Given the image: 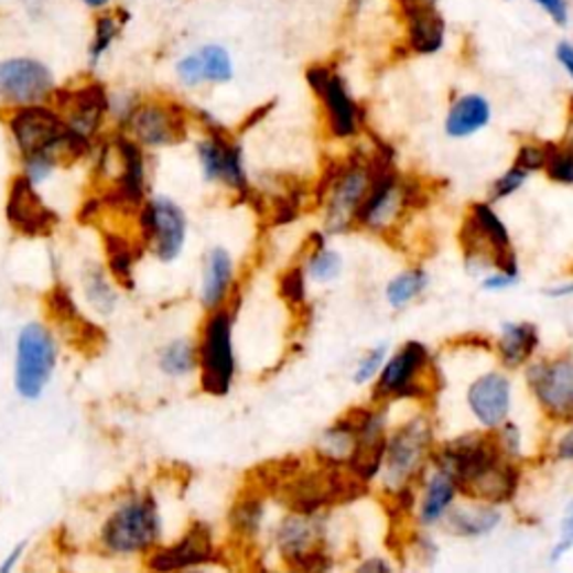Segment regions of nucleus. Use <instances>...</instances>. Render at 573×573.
Wrapping results in <instances>:
<instances>
[{"label": "nucleus", "mask_w": 573, "mask_h": 573, "mask_svg": "<svg viewBox=\"0 0 573 573\" xmlns=\"http://www.w3.org/2000/svg\"><path fill=\"white\" fill-rule=\"evenodd\" d=\"M425 284V275L421 271H408V273H401L399 278H394L388 286V301L390 305L394 307H401L406 305L408 301H412Z\"/></svg>", "instance_id": "obj_33"}, {"label": "nucleus", "mask_w": 573, "mask_h": 573, "mask_svg": "<svg viewBox=\"0 0 573 573\" xmlns=\"http://www.w3.org/2000/svg\"><path fill=\"white\" fill-rule=\"evenodd\" d=\"M197 162L206 182H220L238 193L249 191L242 143L229 139L220 128L208 126V134L197 143Z\"/></svg>", "instance_id": "obj_8"}, {"label": "nucleus", "mask_w": 573, "mask_h": 573, "mask_svg": "<svg viewBox=\"0 0 573 573\" xmlns=\"http://www.w3.org/2000/svg\"><path fill=\"white\" fill-rule=\"evenodd\" d=\"M499 516L490 509H466L453 516V527L462 536H482L497 525Z\"/></svg>", "instance_id": "obj_30"}, {"label": "nucleus", "mask_w": 573, "mask_h": 573, "mask_svg": "<svg viewBox=\"0 0 573 573\" xmlns=\"http://www.w3.org/2000/svg\"><path fill=\"white\" fill-rule=\"evenodd\" d=\"M372 186V162H349L336 175L329 186L327 204V231L340 234L352 220H356L358 208L366 202Z\"/></svg>", "instance_id": "obj_9"}, {"label": "nucleus", "mask_w": 573, "mask_h": 573, "mask_svg": "<svg viewBox=\"0 0 573 573\" xmlns=\"http://www.w3.org/2000/svg\"><path fill=\"white\" fill-rule=\"evenodd\" d=\"M139 147L166 149L184 141L188 134V119L184 108L175 104H137L123 123Z\"/></svg>", "instance_id": "obj_7"}, {"label": "nucleus", "mask_w": 573, "mask_h": 573, "mask_svg": "<svg viewBox=\"0 0 573 573\" xmlns=\"http://www.w3.org/2000/svg\"><path fill=\"white\" fill-rule=\"evenodd\" d=\"M121 23L115 17H101L95 25V39L90 45V67H97L104 54L110 50L115 39L119 36Z\"/></svg>", "instance_id": "obj_34"}, {"label": "nucleus", "mask_w": 573, "mask_h": 573, "mask_svg": "<svg viewBox=\"0 0 573 573\" xmlns=\"http://www.w3.org/2000/svg\"><path fill=\"white\" fill-rule=\"evenodd\" d=\"M531 3L558 28L569 25L571 0H531Z\"/></svg>", "instance_id": "obj_37"}, {"label": "nucleus", "mask_w": 573, "mask_h": 573, "mask_svg": "<svg viewBox=\"0 0 573 573\" xmlns=\"http://www.w3.org/2000/svg\"><path fill=\"white\" fill-rule=\"evenodd\" d=\"M457 484L466 495L497 505V501H507L516 493L518 473L513 466L501 464V460H495L488 466L475 471L473 475L460 479Z\"/></svg>", "instance_id": "obj_19"}, {"label": "nucleus", "mask_w": 573, "mask_h": 573, "mask_svg": "<svg viewBox=\"0 0 573 573\" xmlns=\"http://www.w3.org/2000/svg\"><path fill=\"white\" fill-rule=\"evenodd\" d=\"M525 177H527V171H522L520 166L513 169V171H509L505 177H501V180L495 184L493 197H495V199L507 197L509 193H513L516 188H520V186L525 184Z\"/></svg>", "instance_id": "obj_41"}, {"label": "nucleus", "mask_w": 573, "mask_h": 573, "mask_svg": "<svg viewBox=\"0 0 573 573\" xmlns=\"http://www.w3.org/2000/svg\"><path fill=\"white\" fill-rule=\"evenodd\" d=\"M280 292H282V296L286 301L294 303V305L303 303V299H305V275H303V269L286 271L282 275V280H280Z\"/></svg>", "instance_id": "obj_38"}, {"label": "nucleus", "mask_w": 573, "mask_h": 573, "mask_svg": "<svg viewBox=\"0 0 573 573\" xmlns=\"http://www.w3.org/2000/svg\"><path fill=\"white\" fill-rule=\"evenodd\" d=\"M558 455H560L562 460H573V433H569V435L560 442Z\"/></svg>", "instance_id": "obj_47"}, {"label": "nucleus", "mask_w": 573, "mask_h": 573, "mask_svg": "<svg viewBox=\"0 0 573 573\" xmlns=\"http://www.w3.org/2000/svg\"><path fill=\"white\" fill-rule=\"evenodd\" d=\"M307 82L325 106L332 132L336 137H352L358 130V123H361V110L352 99L343 77L332 67L316 65L310 67Z\"/></svg>", "instance_id": "obj_11"}, {"label": "nucleus", "mask_w": 573, "mask_h": 573, "mask_svg": "<svg viewBox=\"0 0 573 573\" xmlns=\"http://www.w3.org/2000/svg\"><path fill=\"white\" fill-rule=\"evenodd\" d=\"M56 368V340L43 323H28L17 338V392L36 401L45 392Z\"/></svg>", "instance_id": "obj_4"}, {"label": "nucleus", "mask_w": 573, "mask_h": 573, "mask_svg": "<svg viewBox=\"0 0 573 573\" xmlns=\"http://www.w3.org/2000/svg\"><path fill=\"white\" fill-rule=\"evenodd\" d=\"M177 77H180V82H182L184 86H188V88H195V86H199V84L206 82V79H204V65H202L199 52L180 58V63H177Z\"/></svg>", "instance_id": "obj_36"}, {"label": "nucleus", "mask_w": 573, "mask_h": 573, "mask_svg": "<svg viewBox=\"0 0 573 573\" xmlns=\"http://www.w3.org/2000/svg\"><path fill=\"white\" fill-rule=\"evenodd\" d=\"M573 292V284H569V286H560V290H553L551 294L553 296H564V294H571Z\"/></svg>", "instance_id": "obj_50"}, {"label": "nucleus", "mask_w": 573, "mask_h": 573, "mask_svg": "<svg viewBox=\"0 0 573 573\" xmlns=\"http://www.w3.org/2000/svg\"><path fill=\"white\" fill-rule=\"evenodd\" d=\"M340 267H343L340 256L321 245L307 260V275L316 282H329L340 273Z\"/></svg>", "instance_id": "obj_32"}, {"label": "nucleus", "mask_w": 573, "mask_h": 573, "mask_svg": "<svg viewBox=\"0 0 573 573\" xmlns=\"http://www.w3.org/2000/svg\"><path fill=\"white\" fill-rule=\"evenodd\" d=\"M430 446V425L423 419H414L403 425L386 448L383 479L390 488H403L408 479L421 468L425 451Z\"/></svg>", "instance_id": "obj_12"}, {"label": "nucleus", "mask_w": 573, "mask_h": 573, "mask_svg": "<svg viewBox=\"0 0 573 573\" xmlns=\"http://www.w3.org/2000/svg\"><path fill=\"white\" fill-rule=\"evenodd\" d=\"M529 381L551 414L573 417V364L555 361L538 366L529 372Z\"/></svg>", "instance_id": "obj_17"}, {"label": "nucleus", "mask_w": 573, "mask_h": 573, "mask_svg": "<svg viewBox=\"0 0 573 573\" xmlns=\"http://www.w3.org/2000/svg\"><path fill=\"white\" fill-rule=\"evenodd\" d=\"M141 240L147 249L162 262L180 258L186 245L188 223L184 210L171 197H151L139 210Z\"/></svg>", "instance_id": "obj_5"}, {"label": "nucleus", "mask_w": 573, "mask_h": 573, "mask_svg": "<svg viewBox=\"0 0 573 573\" xmlns=\"http://www.w3.org/2000/svg\"><path fill=\"white\" fill-rule=\"evenodd\" d=\"M84 3L88 6V8H95V10H101V8H106L110 0H84Z\"/></svg>", "instance_id": "obj_48"}, {"label": "nucleus", "mask_w": 573, "mask_h": 573, "mask_svg": "<svg viewBox=\"0 0 573 573\" xmlns=\"http://www.w3.org/2000/svg\"><path fill=\"white\" fill-rule=\"evenodd\" d=\"M56 104L69 128L90 141L99 132L104 117L110 112V97L99 84L58 93Z\"/></svg>", "instance_id": "obj_14"}, {"label": "nucleus", "mask_w": 573, "mask_h": 573, "mask_svg": "<svg viewBox=\"0 0 573 573\" xmlns=\"http://www.w3.org/2000/svg\"><path fill=\"white\" fill-rule=\"evenodd\" d=\"M549 149L551 147H525L518 155V166L522 171H536V169H544L547 160H549Z\"/></svg>", "instance_id": "obj_40"}, {"label": "nucleus", "mask_w": 573, "mask_h": 573, "mask_svg": "<svg viewBox=\"0 0 573 573\" xmlns=\"http://www.w3.org/2000/svg\"><path fill=\"white\" fill-rule=\"evenodd\" d=\"M555 58L562 65V69L573 79V43L571 41H560L555 45Z\"/></svg>", "instance_id": "obj_43"}, {"label": "nucleus", "mask_w": 573, "mask_h": 573, "mask_svg": "<svg viewBox=\"0 0 573 573\" xmlns=\"http://www.w3.org/2000/svg\"><path fill=\"white\" fill-rule=\"evenodd\" d=\"M215 555L213 538L206 525L195 522L180 542L173 547H166L151 555L149 566L155 571H180V569H193L204 562H208Z\"/></svg>", "instance_id": "obj_18"}, {"label": "nucleus", "mask_w": 573, "mask_h": 573, "mask_svg": "<svg viewBox=\"0 0 573 573\" xmlns=\"http://www.w3.org/2000/svg\"><path fill=\"white\" fill-rule=\"evenodd\" d=\"M202 390L213 397H227L236 379L234 314L225 307L213 310L197 347Z\"/></svg>", "instance_id": "obj_3"}, {"label": "nucleus", "mask_w": 573, "mask_h": 573, "mask_svg": "<svg viewBox=\"0 0 573 573\" xmlns=\"http://www.w3.org/2000/svg\"><path fill=\"white\" fill-rule=\"evenodd\" d=\"M84 292L88 303L99 314H112L117 307V290L101 267H90L84 275Z\"/></svg>", "instance_id": "obj_28"}, {"label": "nucleus", "mask_w": 573, "mask_h": 573, "mask_svg": "<svg viewBox=\"0 0 573 573\" xmlns=\"http://www.w3.org/2000/svg\"><path fill=\"white\" fill-rule=\"evenodd\" d=\"M488 121L490 104L482 95H464L453 104L446 117V132L451 137H468L482 130Z\"/></svg>", "instance_id": "obj_23"}, {"label": "nucleus", "mask_w": 573, "mask_h": 573, "mask_svg": "<svg viewBox=\"0 0 573 573\" xmlns=\"http://www.w3.org/2000/svg\"><path fill=\"white\" fill-rule=\"evenodd\" d=\"M509 381L499 375L482 377L468 390V403L475 417L488 428H495L505 421L509 412Z\"/></svg>", "instance_id": "obj_21"}, {"label": "nucleus", "mask_w": 573, "mask_h": 573, "mask_svg": "<svg viewBox=\"0 0 573 573\" xmlns=\"http://www.w3.org/2000/svg\"><path fill=\"white\" fill-rule=\"evenodd\" d=\"M544 169L551 180L571 184L573 182V141L564 143V147H551Z\"/></svg>", "instance_id": "obj_35"}, {"label": "nucleus", "mask_w": 573, "mask_h": 573, "mask_svg": "<svg viewBox=\"0 0 573 573\" xmlns=\"http://www.w3.org/2000/svg\"><path fill=\"white\" fill-rule=\"evenodd\" d=\"M162 536V516L151 495H132L106 518L101 544L117 555L143 553L158 544Z\"/></svg>", "instance_id": "obj_2"}, {"label": "nucleus", "mask_w": 573, "mask_h": 573, "mask_svg": "<svg viewBox=\"0 0 573 573\" xmlns=\"http://www.w3.org/2000/svg\"><path fill=\"white\" fill-rule=\"evenodd\" d=\"M108 258H110V269L117 275V280L130 286L132 284L130 273H132V264H134L132 247L119 236H108Z\"/></svg>", "instance_id": "obj_31"}, {"label": "nucleus", "mask_w": 573, "mask_h": 573, "mask_svg": "<svg viewBox=\"0 0 573 573\" xmlns=\"http://www.w3.org/2000/svg\"><path fill=\"white\" fill-rule=\"evenodd\" d=\"M383 358H386V347H383V345L377 347V349H372L366 358H361V364H358L356 375H354V381H356V383L370 381V379L377 375V370L381 368Z\"/></svg>", "instance_id": "obj_39"}, {"label": "nucleus", "mask_w": 573, "mask_h": 573, "mask_svg": "<svg viewBox=\"0 0 573 573\" xmlns=\"http://www.w3.org/2000/svg\"><path fill=\"white\" fill-rule=\"evenodd\" d=\"M428 361V352L421 343H408L392 361L386 366L377 386V397H406L410 394L412 381Z\"/></svg>", "instance_id": "obj_20"}, {"label": "nucleus", "mask_w": 573, "mask_h": 573, "mask_svg": "<svg viewBox=\"0 0 573 573\" xmlns=\"http://www.w3.org/2000/svg\"><path fill=\"white\" fill-rule=\"evenodd\" d=\"M401 3H403V0H401ZM425 3H437V0H425Z\"/></svg>", "instance_id": "obj_51"}, {"label": "nucleus", "mask_w": 573, "mask_h": 573, "mask_svg": "<svg viewBox=\"0 0 573 573\" xmlns=\"http://www.w3.org/2000/svg\"><path fill=\"white\" fill-rule=\"evenodd\" d=\"M370 569H388V564H383V562H377V560H372V562H366L364 566H361V571H370Z\"/></svg>", "instance_id": "obj_49"}, {"label": "nucleus", "mask_w": 573, "mask_h": 573, "mask_svg": "<svg viewBox=\"0 0 573 573\" xmlns=\"http://www.w3.org/2000/svg\"><path fill=\"white\" fill-rule=\"evenodd\" d=\"M408 45L417 54H437L446 43V21L437 3L425 0H403L401 3Z\"/></svg>", "instance_id": "obj_15"}, {"label": "nucleus", "mask_w": 573, "mask_h": 573, "mask_svg": "<svg viewBox=\"0 0 573 573\" xmlns=\"http://www.w3.org/2000/svg\"><path fill=\"white\" fill-rule=\"evenodd\" d=\"M511 282H516V275L499 273V275H495V278H488V280H486V286H488V290H499V286H507V284H511Z\"/></svg>", "instance_id": "obj_46"}, {"label": "nucleus", "mask_w": 573, "mask_h": 573, "mask_svg": "<svg viewBox=\"0 0 573 573\" xmlns=\"http://www.w3.org/2000/svg\"><path fill=\"white\" fill-rule=\"evenodd\" d=\"M538 345V332L533 325H507L501 334V356L509 366H518L533 354Z\"/></svg>", "instance_id": "obj_26"}, {"label": "nucleus", "mask_w": 573, "mask_h": 573, "mask_svg": "<svg viewBox=\"0 0 573 573\" xmlns=\"http://www.w3.org/2000/svg\"><path fill=\"white\" fill-rule=\"evenodd\" d=\"M115 151L121 166L117 184L110 193L117 208H139L143 204V186H147V169H143L141 147L126 134L115 139Z\"/></svg>", "instance_id": "obj_16"}, {"label": "nucleus", "mask_w": 573, "mask_h": 573, "mask_svg": "<svg viewBox=\"0 0 573 573\" xmlns=\"http://www.w3.org/2000/svg\"><path fill=\"white\" fill-rule=\"evenodd\" d=\"M573 547V505L569 507L564 522H562V538L558 542V547L553 549V560L562 558V553H566Z\"/></svg>", "instance_id": "obj_42"}, {"label": "nucleus", "mask_w": 573, "mask_h": 573, "mask_svg": "<svg viewBox=\"0 0 573 573\" xmlns=\"http://www.w3.org/2000/svg\"><path fill=\"white\" fill-rule=\"evenodd\" d=\"M234 282V258L225 247H215L204 260L199 301L206 310H220Z\"/></svg>", "instance_id": "obj_22"}, {"label": "nucleus", "mask_w": 573, "mask_h": 573, "mask_svg": "<svg viewBox=\"0 0 573 573\" xmlns=\"http://www.w3.org/2000/svg\"><path fill=\"white\" fill-rule=\"evenodd\" d=\"M323 538L325 520L318 516V511H294L280 522L275 531V547L294 569H327L329 562L323 551Z\"/></svg>", "instance_id": "obj_6"}, {"label": "nucleus", "mask_w": 573, "mask_h": 573, "mask_svg": "<svg viewBox=\"0 0 573 573\" xmlns=\"http://www.w3.org/2000/svg\"><path fill=\"white\" fill-rule=\"evenodd\" d=\"M264 520V497L260 490H247L236 501V507L229 516L231 529L238 538L251 540L258 536Z\"/></svg>", "instance_id": "obj_24"}, {"label": "nucleus", "mask_w": 573, "mask_h": 573, "mask_svg": "<svg viewBox=\"0 0 573 573\" xmlns=\"http://www.w3.org/2000/svg\"><path fill=\"white\" fill-rule=\"evenodd\" d=\"M501 446H507L509 453H518V446H520V437H518V430L516 425H507L505 430H501Z\"/></svg>", "instance_id": "obj_45"}, {"label": "nucleus", "mask_w": 573, "mask_h": 573, "mask_svg": "<svg viewBox=\"0 0 573 573\" xmlns=\"http://www.w3.org/2000/svg\"><path fill=\"white\" fill-rule=\"evenodd\" d=\"M10 132L21 158L52 155L58 162L82 160L93 141L69 128L65 117L43 104L19 106L10 117Z\"/></svg>", "instance_id": "obj_1"}, {"label": "nucleus", "mask_w": 573, "mask_h": 573, "mask_svg": "<svg viewBox=\"0 0 573 573\" xmlns=\"http://www.w3.org/2000/svg\"><path fill=\"white\" fill-rule=\"evenodd\" d=\"M158 364H160V370L166 377L182 379V377L191 375L199 366L197 347L188 338H175V340H171V343H166L162 347Z\"/></svg>", "instance_id": "obj_25"}, {"label": "nucleus", "mask_w": 573, "mask_h": 573, "mask_svg": "<svg viewBox=\"0 0 573 573\" xmlns=\"http://www.w3.org/2000/svg\"><path fill=\"white\" fill-rule=\"evenodd\" d=\"M8 220L23 236H47L56 225V213L41 199L36 184L25 175L17 177L10 188Z\"/></svg>", "instance_id": "obj_13"}, {"label": "nucleus", "mask_w": 573, "mask_h": 573, "mask_svg": "<svg viewBox=\"0 0 573 573\" xmlns=\"http://www.w3.org/2000/svg\"><path fill=\"white\" fill-rule=\"evenodd\" d=\"M455 486H457V482H455L453 473H448V471H442L433 477V482H430V486H428L423 509H421L423 522H435L446 511V507L453 499Z\"/></svg>", "instance_id": "obj_27"}, {"label": "nucleus", "mask_w": 573, "mask_h": 573, "mask_svg": "<svg viewBox=\"0 0 573 573\" xmlns=\"http://www.w3.org/2000/svg\"><path fill=\"white\" fill-rule=\"evenodd\" d=\"M54 95V77L36 58L0 61V97L12 106L43 104Z\"/></svg>", "instance_id": "obj_10"}, {"label": "nucleus", "mask_w": 573, "mask_h": 573, "mask_svg": "<svg viewBox=\"0 0 573 573\" xmlns=\"http://www.w3.org/2000/svg\"><path fill=\"white\" fill-rule=\"evenodd\" d=\"M204 79L208 84H227L234 77V61L223 45H204L199 50Z\"/></svg>", "instance_id": "obj_29"}, {"label": "nucleus", "mask_w": 573, "mask_h": 573, "mask_svg": "<svg viewBox=\"0 0 573 573\" xmlns=\"http://www.w3.org/2000/svg\"><path fill=\"white\" fill-rule=\"evenodd\" d=\"M25 551H28V542H19V544H17V547L6 555L3 564H0V573H10V571H14V569L19 566V562L23 560Z\"/></svg>", "instance_id": "obj_44"}]
</instances>
